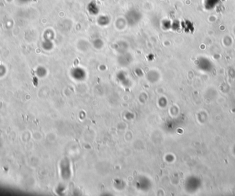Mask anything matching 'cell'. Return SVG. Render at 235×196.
<instances>
[{
    "label": "cell",
    "mask_w": 235,
    "mask_h": 196,
    "mask_svg": "<svg viewBox=\"0 0 235 196\" xmlns=\"http://www.w3.org/2000/svg\"><path fill=\"white\" fill-rule=\"evenodd\" d=\"M142 15L139 11L135 9L129 10L126 14V20L129 26H134L139 23Z\"/></svg>",
    "instance_id": "obj_1"
},
{
    "label": "cell",
    "mask_w": 235,
    "mask_h": 196,
    "mask_svg": "<svg viewBox=\"0 0 235 196\" xmlns=\"http://www.w3.org/2000/svg\"><path fill=\"white\" fill-rule=\"evenodd\" d=\"M87 10L90 15H96L99 12V7L95 1L91 2L87 5Z\"/></svg>",
    "instance_id": "obj_2"
},
{
    "label": "cell",
    "mask_w": 235,
    "mask_h": 196,
    "mask_svg": "<svg viewBox=\"0 0 235 196\" xmlns=\"http://www.w3.org/2000/svg\"><path fill=\"white\" fill-rule=\"evenodd\" d=\"M98 23L101 26H107L109 23V18L106 15H102L98 19Z\"/></svg>",
    "instance_id": "obj_3"
},
{
    "label": "cell",
    "mask_w": 235,
    "mask_h": 196,
    "mask_svg": "<svg viewBox=\"0 0 235 196\" xmlns=\"http://www.w3.org/2000/svg\"><path fill=\"white\" fill-rule=\"evenodd\" d=\"M167 21L168 20H164L162 21V27L164 29H168L171 26V23H167Z\"/></svg>",
    "instance_id": "obj_4"
}]
</instances>
